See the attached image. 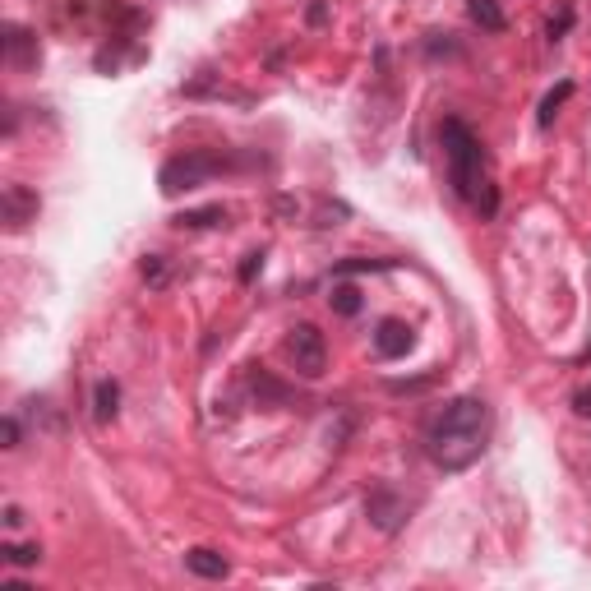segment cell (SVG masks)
<instances>
[{"instance_id": "cell-2", "label": "cell", "mask_w": 591, "mask_h": 591, "mask_svg": "<svg viewBox=\"0 0 591 591\" xmlns=\"http://www.w3.org/2000/svg\"><path fill=\"white\" fill-rule=\"evenodd\" d=\"M439 139H444V157H448V185L458 194L462 204L476 213V218H495L499 213V185L490 176V153H485L481 134L471 130L467 121L448 116L439 125Z\"/></svg>"}, {"instance_id": "cell-8", "label": "cell", "mask_w": 591, "mask_h": 591, "mask_svg": "<svg viewBox=\"0 0 591 591\" xmlns=\"http://www.w3.org/2000/svg\"><path fill=\"white\" fill-rule=\"evenodd\" d=\"M37 194L28 185H5V227L10 231H24L28 222H37Z\"/></svg>"}, {"instance_id": "cell-24", "label": "cell", "mask_w": 591, "mask_h": 591, "mask_svg": "<svg viewBox=\"0 0 591 591\" xmlns=\"http://www.w3.org/2000/svg\"><path fill=\"white\" fill-rule=\"evenodd\" d=\"M19 522H24V513H19V508H14V504H10V508H5V527H10V531H14V527H19Z\"/></svg>"}, {"instance_id": "cell-13", "label": "cell", "mask_w": 591, "mask_h": 591, "mask_svg": "<svg viewBox=\"0 0 591 591\" xmlns=\"http://www.w3.org/2000/svg\"><path fill=\"white\" fill-rule=\"evenodd\" d=\"M568 97H573V79H564L559 88H550V93L541 97V111H536V121H541V130H550V125H555L559 107H564Z\"/></svg>"}, {"instance_id": "cell-23", "label": "cell", "mask_w": 591, "mask_h": 591, "mask_svg": "<svg viewBox=\"0 0 591 591\" xmlns=\"http://www.w3.org/2000/svg\"><path fill=\"white\" fill-rule=\"evenodd\" d=\"M324 19H328V10H324V0H314V5H310V24H314V28H319V24H324Z\"/></svg>"}, {"instance_id": "cell-10", "label": "cell", "mask_w": 591, "mask_h": 591, "mask_svg": "<svg viewBox=\"0 0 591 591\" xmlns=\"http://www.w3.org/2000/svg\"><path fill=\"white\" fill-rule=\"evenodd\" d=\"M467 14H471V24L485 28V33H504V28H508L504 10H499V0H467Z\"/></svg>"}, {"instance_id": "cell-16", "label": "cell", "mask_w": 591, "mask_h": 591, "mask_svg": "<svg viewBox=\"0 0 591 591\" xmlns=\"http://www.w3.org/2000/svg\"><path fill=\"white\" fill-rule=\"evenodd\" d=\"M384 268H393V259H342V264H333V278H351V273H384Z\"/></svg>"}, {"instance_id": "cell-19", "label": "cell", "mask_w": 591, "mask_h": 591, "mask_svg": "<svg viewBox=\"0 0 591 591\" xmlns=\"http://www.w3.org/2000/svg\"><path fill=\"white\" fill-rule=\"evenodd\" d=\"M259 268H264V250H250L241 259V282H254L259 278Z\"/></svg>"}, {"instance_id": "cell-15", "label": "cell", "mask_w": 591, "mask_h": 591, "mask_svg": "<svg viewBox=\"0 0 591 591\" xmlns=\"http://www.w3.org/2000/svg\"><path fill=\"white\" fill-rule=\"evenodd\" d=\"M254 398H259V407H264V402H291V388H282L278 379H273V374H254Z\"/></svg>"}, {"instance_id": "cell-1", "label": "cell", "mask_w": 591, "mask_h": 591, "mask_svg": "<svg viewBox=\"0 0 591 591\" xmlns=\"http://www.w3.org/2000/svg\"><path fill=\"white\" fill-rule=\"evenodd\" d=\"M485 444H490V407L481 398H462L444 402L425 425V453L439 471H467L481 462Z\"/></svg>"}, {"instance_id": "cell-21", "label": "cell", "mask_w": 591, "mask_h": 591, "mask_svg": "<svg viewBox=\"0 0 591 591\" xmlns=\"http://www.w3.org/2000/svg\"><path fill=\"white\" fill-rule=\"evenodd\" d=\"M573 411H578L582 421H591V384H587V388H578V393H573Z\"/></svg>"}, {"instance_id": "cell-9", "label": "cell", "mask_w": 591, "mask_h": 591, "mask_svg": "<svg viewBox=\"0 0 591 591\" xmlns=\"http://www.w3.org/2000/svg\"><path fill=\"white\" fill-rule=\"evenodd\" d=\"M185 568H190L194 578H208V582H222L231 573V564L218 555V550H208V545H199V550H185Z\"/></svg>"}, {"instance_id": "cell-11", "label": "cell", "mask_w": 591, "mask_h": 591, "mask_svg": "<svg viewBox=\"0 0 591 591\" xmlns=\"http://www.w3.org/2000/svg\"><path fill=\"white\" fill-rule=\"evenodd\" d=\"M116 411H121V384L116 379H102L93 388V416L97 421H116Z\"/></svg>"}, {"instance_id": "cell-7", "label": "cell", "mask_w": 591, "mask_h": 591, "mask_svg": "<svg viewBox=\"0 0 591 591\" xmlns=\"http://www.w3.org/2000/svg\"><path fill=\"white\" fill-rule=\"evenodd\" d=\"M407 351H416V328L402 319H379L374 328V356L379 361H402Z\"/></svg>"}, {"instance_id": "cell-22", "label": "cell", "mask_w": 591, "mask_h": 591, "mask_svg": "<svg viewBox=\"0 0 591 591\" xmlns=\"http://www.w3.org/2000/svg\"><path fill=\"white\" fill-rule=\"evenodd\" d=\"M19 416H5V448H19Z\"/></svg>"}, {"instance_id": "cell-5", "label": "cell", "mask_w": 591, "mask_h": 591, "mask_svg": "<svg viewBox=\"0 0 591 591\" xmlns=\"http://www.w3.org/2000/svg\"><path fill=\"white\" fill-rule=\"evenodd\" d=\"M365 518H370L379 531L393 536V531L407 522V499H402L393 485H374L370 495H365Z\"/></svg>"}, {"instance_id": "cell-20", "label": "cell", "mask_w": 591, "mask_h": 591, "mask_svg": "<svg viewBox=\"0 0 591 591\" xmlns=\"http://www.w3.org/2000/svg\"><path fill=\"white\" fill-rule=\"evenodd\" d=\"M568 24H573V10H568V5H564V10H559V19H550V24H545V33H550V42H559V37L568 33Z\"/></svg>"}, {"instance_id": "cell-4", "label": "cell", "mask_w": 591, "mask_h": 591, "mask_svg": "<svg viewBox=\"0 0 591 591\" xmlns=\"http://www.w3.org/2000/svg\"><path fill=\"white\" fill-rule=\"evenodd\" d=\"M287 361L296 374H305V379H319V374L328 370V347H324V333L314 324H296L287 338Z\"/></svg>"}, {"instance_id": "cell-6", "label": "cell", "mask_w": 591, "mask_h": 591, "mask_svg": "<svg viewBox=\"0 0 591 591\" xmlns=\"http://www.w3.org/2000/svg\"><path fill=\"white\" fill-rule=\"evenodd\" d=\"M5 65H10V70H19V74H28V70H37V65H42V42H37L33 28L5 24Z\"/></svg>"}, {"instance_id": "cell-14", "label": "cell", "mask_w": 591, "mask_h": 591, "mask_svg": "<svg viewBox=\"0 0 591 591\" xmlns=\"http://www.w3.org/2000/svg\"><path fill=\"white\" fill-rule=\"evenodd\" d=\"M328 305H333V314H342V319H351V314H361V287H351V282H333V296H328Z\"/></svg>"}, {"instance_id": "cell-18", "label": "cell", "mask_w": 591, "mask_h": 591, "mask_svg": "<svg viewBox=\"0 0 591 591\" xmlns=\"http://www.w3.org/2000/svg\"><path fill=\"white\" fill-rule=\"evenodd\" d=\"M144 282H153V287L167 282V264H162V254H144Z\"/></svg>"}, {"instance_id": "cell-3", "label": "cell", "mask_w": 591, "mask_h": 591, "mask_svg": "<svg viewBox=\"0 0 591 591\" xmlns=\"http://www.w3.org/2000/svg\"><path fill=\"white\" fill-rule=\"evenodd\" d=\"M222 171H236V162H231L227 153H218V148H185V153L162 162L157 185H162V194H185V190L208 185L213 176H222Z\"/></svg>"}, {"instance_id": "cell-12", "label": "cell", "mask_w": 591, "mask_h": 591, "mask_svg": "<svg viewBox=\"0 0 591 591\" xmlns=\"http://www.w3.org/2000/svg\"><path fill=\"white\" fill-rule=\"evenodd\" d=\"M176 227H190V231H199V227H222L227 222V208L222 204H208V208H190V213H176Z\"/></svg>"}, {"instance_id": "cell-17", "label": "cell", "mask_w": 591, "mask_h": 591, "mask_svg": "<svg viewBox=\"0 0 591 591\" xmlns=\"http://www.w3.org/2000/svg\"><path fill=\"white\" fill-rule=\"evenodd\" d=\"M37 559H42L37 545H5V564L10 568H28V564H37Z\"/></svg>"}]
</instances>
